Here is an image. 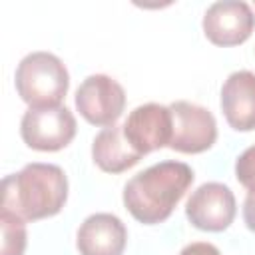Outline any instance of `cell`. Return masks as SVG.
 Listing matches in <instances>:
<instances>
[{"label": "cell", "mask_w": 255, "mask_h": 255, "mask_svg": "<svg viewBox=\"0 0 255 255\" xmlns=\"http://www.w3.org/2000/svg\"><path fill=\"white\" fill-rule=\"evenodd\" d=\"M193 169L175 159H165L135 173L124 185V205L143 225L165 221L193 183Z\"/></svg>", "instance_id": "6da1fadb"}, {"label": "cell", "mask_w": 255, "mask_h": 255, "mask_svg": "<svg viewBox=\"0 0 255 255\" xmlns=\"http://www.w3.org/2000/svg\"><path fill=\"white\" fill-rule=\"evenodd\" d=\"M68 199V177L56 163L32 161L2 179V209L22 221L54 217Z\"/></svg>", "instance_id": "7a4b0ae2"}, {"label": "cell", "mask_w": 255, "mask_h": 255, "mask_svg": "<svg viewBox=\"0 0 255 255\" xmlns=\"http://www.w3.org/2000/svg\"><path fill=\"white\" fill-rule=\"evenodd\" d=\"M14 86L20 100L30 108H56L68 94L70 74L56 54L38 50L20 60Z\"/></svg>", "instance_id": "3957f363"}, {"label": "cell", "mask_w": 255, "mask_h": 255, "mask_svg": "<svg viewBox=\"0 0 255 255\" xmlns=\"http://www.w3.org/2000/svg\"><path fill=\"white\" fill-rule=\"evenodd\" d=\"M76 118L66 106L28 108L20 120L24 143L36 151H60L76 135Z\"/></svg>", "instance_id": "277c9868"}, {"label": "cell", "mask_w": 255, "mask_h": 255, "mask_svg": "<svg viewBox=\"0 0 255 255\" xmlns=\"http://www.w3.org/2000/svg\"><path fill=\"white\" fill-rule=\"evenodd\" d=\"M124 108L126 90L112 76L92 74L76 90V110L92 126H116Z\"/></svg>", "instance_id": "5b68a950"}, {"label": "cell", "mask_w": 255, "mask_h": 255, "mask_svg": "<svg viewBox=\"0 0 255 255\" xmlns=\"http://www.w3.org/2000/svg\"><path fill=\"white\" fill-rule=\"evenodd\" d=\"M173 118V133L169 147L179 153H203L217 139V122L213 114L187 100L169 104Z\"/></svg>", "instance_id": "8992f818"}, {"label": "cell", "mask_w": 255, "mask_h": 255, "mask_svg": "<svg viewBox=\"0 0 255 255\" xmlns=\"http://www.w3.org/2000/svg\"><path fill=\"white\" fill-rule=\"evenodd\" d=\"M203 34L215 46H239L255 30V12L243 0L213 2L203 14Z\"/></svg>", "instance_id": "52a82bcc"}, {"label": "cell", "mask_w": 255, "mask_h": 255, "mask_svg": "<svg viewBox=\"0 0 255 255\" xmlns=\"http://www.w3.org/2000/svg\"><path fill=\"white\" fill-rule=\"evenodd\" d=\"M235 213V195L225 183L219 181H207L199 185L185 203V215L189 223L201 231H225L233 223Z\"/></svg>", "instance_id": "ba28073f"}, {"label": "cell", "mask_w": 255, "mask_h": 255, "mask_svg": "<svg viewBox=\"0 0 255 255\" xmlns=\"http://www.w3.org/2000/svg\"><path fill=\"white\" fill-rule=\"evenodd\" d=\"M122 128L129 145L137 153L147 155L155 149L169 147L173 133L171 110L169 106H161L155 102L141 104L129 112Z\"/></svg>", "instance_id": "9c48e42d"}, {"label": "cell", "mask_w": 255, "mask_h": 255, "mask_svg": "<svg viewBox=\"0 0 255 255\" xmlns=\"http://www.w3.org/2000/svg\"><path fill=\"white\" fill-rule=\"evenodd\" d=\"M128 243V229L114 213H92L76 233L80 255H122Z\"/></svg>", "instance_id": "30bf717a"}, {"label": "cell", "mask_w": 255, "mask_h": 255, "mask_svg": "<svg viewBox=\"0 0 255 255\" xmlns=\"http://www.w3.org/2000/svg\"><path fill=\"white\" fill-rule=\"evenodd\" d=\"M221 112L235 131L255 129V74L237 70L221 86Z\"/></svg>", "instance_id": "8fae6325"}, {"label": "cell", "mask_w": 255, "mask_h": 255, "mask_svg": "<svg viewBox=\"0 0 255 255\" xmlns=\"http://www.w3.org/2000/svg\"><path fill=\"white\" fill-rule=\"evenodd\" d=\"M143 155L137 153L124 135L122 126L104 128L92 141V159L106 173H122L133 167Z\"/></svg>", "instance_id": "7c38bea8"}, {"label": "cell", "mask_w": 255, "mask_h": 255, "mask_svg": "<svg viewBox=\"0 0 255 255\" xmlns=\"http://www.w3.org/2000/svg\"><path fill=\"white\" fill-rule=\"evenodd\" d=\"M0 229H2L0 255H24L28 243L26 221H22L12 213L0 211Z\"/></svg>", "instance_id": "4fadbf2b"}, {"label": "cell", "mask_w": 255, "mask_h": 255, "mask_svg": "<svg viewBox=\"0 0 255 255\" xmlns=\"http://www.w3.org/2000/svg\"><path fill=\"white\" fill-rule=\"evenodd\" d=\"M235 177L243 187L255 189V145L247 147L237 157V161H235Z\"/></svg>", "instance_id": "5bb4252c"}, {"label": "cell", "mask_w": 255, "mask_h": 255, "mask_svg": "<svg viewBox=\"0 0 255 255\" xmlns=\"http://www.w3.org/2000/svg\"><path fill=\"white\" fill-rule=\"evenodd\" d=\"M179 255H221V251L213 245V243H207V241H195V243H189L185 245Z\"/></svg>", "instance_id": "9a60e30c"}, {"label": "cell", "mask_w": 255, "mask_h": 255, "mask_svg": "<svg viewBox=\"0 0 255 255\" xmlns=\"http://www.w3.org/2000/svg\"><path fill=\"white\" fill-rule=\"evenodd\" d=\"M243 221L247 229L255 233V189H247V197L243 201Z\"/></svg>", "instance_id": "2e32d148"}]
</instances>
